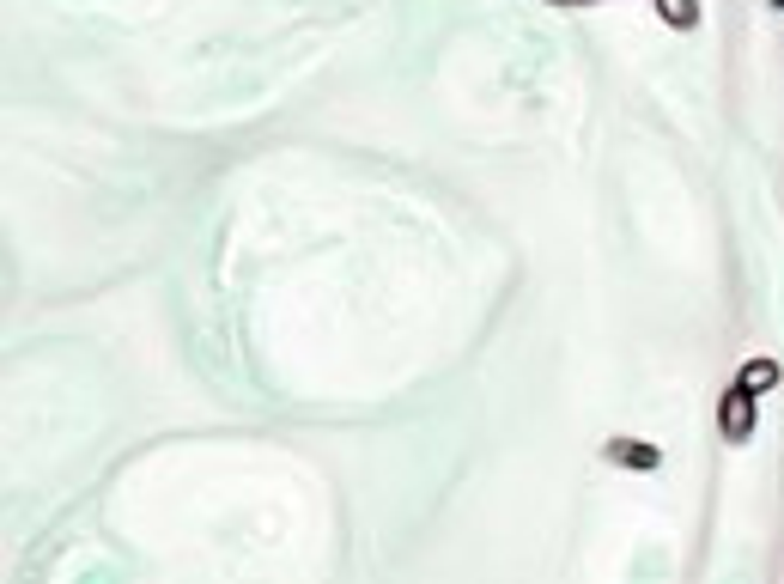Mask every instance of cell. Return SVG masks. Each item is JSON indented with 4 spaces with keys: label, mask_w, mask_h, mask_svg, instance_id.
I'll use <instances>...</instances> for the list:
<instances>
[{
    "label": "cell",
    "mask_w": 784,
    "mask_h": 584,
    "mask_svg": "<svg viewBox=\"0 0 784 584\" xmlns=\"http://www.w3.org/2000/svg\"><path fill=\"white\" fill-rule=\"evenodd\" d=\"M754 402H760V396H748L742 384L724 390V402H718V432H724V445H748V438H754Z\"/></svg>",
    "instance_id": "1"
},
{
    "label": "cell",
    "mask_w": 784,
    "mask_h": 584,
    "mask_svg": "<svg viewBox=\"0 0 784 584\" xmlns=\"http://www.w3.org/2000/svg\"><path fill=\"white\" fill-rule=\"evenodd\" d=\"M602 457L614 463V469H639V475H651V469H663V451L651 445V438H608V445H602Z\"/></svg>",
    "instance_id": "2"
},
{
    "label": "cell",
    "mask_w": 784,
    "mask_h": 584,
    "mask_svg": "<svg viewBox=\"0 0 784 584\" xmlns=\"http://www.w3.org/2000/svg\"><path fill=\"white\" fill-rule=\"evenodd\" d=\"M778 378H784V372H778V359H766V353H760V359H742V372H736V384H742L748 396L778 390Z\"/></svg>",
    "instance_id": "3"
},
{
    "label": "cell",
    "mask_w": 784,
    "mask_h": 584,
    "mask_svg": "<svg viewBox=\"0 0 784 584\" xmlns=\"http://www.w3.org/2000/svg\"><path fill=\"white\" fill-rule=\"evenodd\" d=\"M651 7H657V19L669 25V31H699V0H651Z\"/></svg>",
    "instance_id": "4"
},
{
    "label": "cell",
    "mask_w": 784,
    "mask_h": 584,
    "mask_svg": "<svg viewBox=\"0 0 784 584\" xmlns=\"http://www.w3.org/2000/svg\"><path fill=\"white\" fill-rule=\"evenodd\" d=\"M547 7H596V0H547Z\"/></svg>",
    "instance_id": "5"
},
{
    "label": "cell",
    "mask_w": 784,
    "mask_h": 584,
    "mask_svg": "<svg viewBox=\"0 0 784 584\" xmlns=\"http://www.w3.org/2000/svg\"><path fill=\"white\" fill-rule=\"evenodd\" d=\"M772 7H778V13H784V0H772Z\"/></svg>",
    "instance_id": "6"
}]
</instances>
